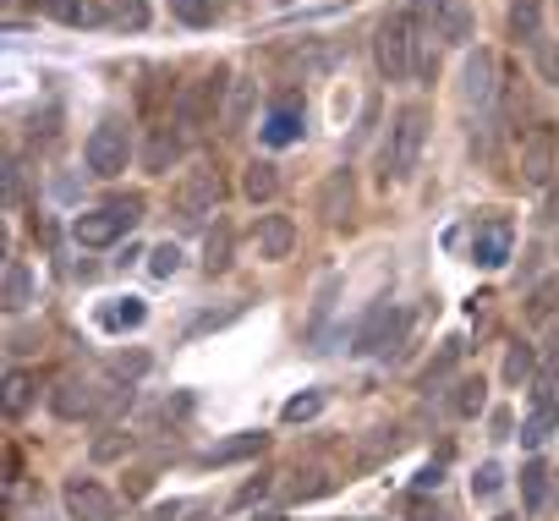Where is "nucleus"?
<instances>
[{"instance_id": "f257e3e1", "label": "nucleus", "mask_w": 559, "mask_h": 521, "mask_svg": "<svg viewBox=\"0 0 559 521\" xmlns=\"http://www.w3.org/2000/svg\"><path fill=\"white\" fill-rule=\"evenodd\" d=\"M417 50H423V28L412 12H384L373 28V61L384 72V83H412L417 78Z\"/></svg>"}, {"instance_id": "f03ea898", "label": "nucleus", "mask_w": 559, "mask_h": 521, "mask_svg": "<svg viewBox=\"0 0 559 521\" xmlns=\"http://www.w3.org/2000/svg\"><path fill=\"white\" fill-rule=\"evenodd\" d=\"M225 88H230L225 72L192 78V83L176 94V132H181V138H203L214 121H225Z\"/></svg>"}, {"instance_id": "7ed1b4c3", "label": "nucleus", "mask_w": 559, "mask_h": 521, "mask_svg": "<svg viewBox=\"0 0 559 521\" xmlns=\"http://www.w3.org/2000/svg\"><path fill=\"white\" fill-rule=\"evenodd\" d=\"M423 143H428V110L423 105H406L395 121H390V138H384V154H379V176L384 181H406L423 159Z\"/></svg>"}, {"instance_id": "20e7f679", "label": "nucleus", "mask_w": 559, "mask_h": 521, "mask_svg": "<svg viewBox=\"0 0 559 521\" xmlns=\"http://www.w3.org/2000/svg\"><path fill=\"white\" fill-rule=\"evenodd\" d=\"M219 198H225L219 170H214V165H192V170L181 176L176 198H170V214H176V225H181V230H203V225H209V214H219Z\"/></svg>"}, {"instance_id": "39448f33", "label": "nucleus", "mask_w": 559, "mask_h": 521, "mask_svg": "<svg viewBox=\"0 0 559 521\" xmlns=\"http://www.w3.org/2000/svg\"><path fill=\"white\" fill-rule=\"evenodd\" d=\"M138 220H143V198H116V203H99V209L78 214V220H72V236H78V247H110V241H121Z\"/></svg>"}, {"instance_id": "423d86ee", "label": "nucleus", "mask_w": 559, "mask_h": 521, "mask_svg": "<svg viewBox=\"0 0 559 521\" xmlns=\"http://www.w3.org/2000/svg\"><path fill=\"white\" fill-rule=\"evenodd\" d=\"M83 159H88V170L94 176H121L127 165H132V127L121 121V116H105L94 132H88V143H83Z\"/></svg>"}, {"instance_id": "0eeeda50", "label": "nucleus", "mask_w": 559, "mask_h": 521, "mask_svg": "<svg viewBox=\"0 0 559 521\" xmlns=\"http://www.w3.org/2000/svg\"><path fill=\"white\" fill-rule=\"evenodd\" d=\"M515 170H521L526 187H548V181H554V170H559V132H554V121H537V127L521 132V143H515Z\"/></svg>"}, {"instance_id": "6e6552de", "label": "nucleus", "mask_w": 559, "mask_h": 521, "mask_svg": "<svg viewBox=\"0 0 559 521\" xmlns=\"http://www.w3.org/2000/svg\"><path fill=\"white\" fill-rule=\"evenodd\" d=\"M412 17L439 45H466L472 39V7L466 0H412Z\"/></svg>"}, {"instance_id": "1a4fd4ad", "label": "nucleus", "mask_w": 559, "mask_h": 521, "mask_svg": "<svg viewBox=\"0 0 559 521\" xmlns=\"http://www.w3.org/2000/svg\"><path fill=\"white\" fill-rule=\"evenodd\" d=\"M499 94H504V83H499V56H493V50H466V61H461V105L488 116V110L499 105Z\"/></svg>"}, {"instance_id": "9d476101", "label": "nucleus", "mask_w": 559, "mask_h": 521, "mask_svg": "<svg viewBox=\"0 0 559 521\" xmlns=\"http://www.w3.org/2000/svg\"><path fill=\"white\" fill-rule=\"evenodd\" d=\"M401 330H406L401 308H395V303H373V308L362 313V324L352 330V352H357V357H379V352H395Z\"/></svg>"}, {"instance_id": "9b49d317", "label": "nucleus", "mask_w": 559, "mask_h": 521, "mask_svg": "<svg viewBox=\"0 0 559 521\" xmlns=\"http://www.w3.org/2000/svg\"><path fill=\"white\" fill-rule=\"evenodd\" d=\"M510 247H515V225L504 214H488L477 230H472V264L477 270H504L510 264Z\"/></svg>"}, {"instance_id": "f8f14e48", "label": "nucleus", "mask_w": 559, "mask_h": 521, "mask_svg": "<svg viewBox=\"0 0 559 521\" xmlns=\"http://www.w3.org/2000/svg\"><path fill=\"white\" fill-rule=\"evenodd\" d=\"M61 499H67V516L72 521H116V494L99 488L94 477H67Z\"/></svg>"}, {"instance_id": "ddd939ff", "label": "nucleus", "mask_w": 559, "mask_h": 521, "mask_svg": "<svg viewBox=\"0 0 559 521\" xmlns=\"http://www.w3.org/2000/svg\"><path fill=\"white\" fill-rule=\"evenodd\" d=\"M302 132H308V110H302V99H297V94H280V99L269 105L263 143H269V149H292V143H302Z\"/></svg>"}, {"instance_id": "4468645a", "label": "nucleus", "mask_w": 559, "mask_h": 521, "mask_svg": "<svg viewBox=\"0 0 559 521\" xmlns=\"http://www.w3.org/2000/svg\"><path fill=\"white\" fill-rule=\"evenodd\" d=\"M50 412L67 417V423H83V417L99 412V390H94L88 379L67 374V379H56V390H50Z\"/></svg>"}, {"instance_id": "2eb2a0df", "label": "nucleus", "mask_w": 559, "mask_h": 521, "mask_svg": "<svg viewBox=\"0 0 559 521\" xmlns=\"http://www.w3.org/2000/svg\"><path fill=\"white\" fill-rule=\"evenodd\" d=\"M252 241H258V258L280 264V258H292V247H297V220L292 214H263L258 230H252Z\"/></svg>"}, {"instance_id": "dca6fc26", "label": "nucleus", "mask_w": 559, "mask_h": 521, "mask_svg": "<svg viewBox=\"0 0 559 521\" xmlns=\"http://www.w3.org/2000/svg\"><path fill=\"white\" fill-rule=\"evenodd\" d=\"M352 203H357V181H352V170L341 165V170H330V181L319 187V214H324L330 225H341V220L352 214Z\"/></svg>"}, {"instance_id": "f3484780", "label": "nucleus", "mask_w": 559, "mask_h": 521, "mask_svg": "<svg viewBox=\"0 0 559 521\" xmlns=\"http://www.w3.org/2000/svg\"><path fill=\"white\" fill-rule=\"evenodd\" d=\"M176 154H181L176 121H154V127H148V143H143V165H148L154 176H165V170L176 165Z\"/></svg>"}, {"instance_id": "a211bd4d", "label": "nucleus", "mask_w": 559, "mask_h": 521, "mask_svg": "<svg viewBox=\"0 0 559 521\" xmlns=\"http://www.w3.org/2000/svg\"><path fill=\"white\" fill-rule=\"evenodd\" d=\"M45 12L56 23H67V28H99V23H110L105 0H45Z\"/></svg>"}, {"instance_id": "6ab92c4d", "label": "nucleus", "mask_w": 559, "mask_h": 521, "mask_svg": "<svg viewBox=\"0 0 559 521\" xmlns=\"http://www.w3.org/2000/svg\"><path fill=\"white\" fill-rule=\"evenodd\" d=\"M510 39L526 50L543 39V0H510Z\"/></svg>"}, {"instance_id": "aec40b11", "label": "nucleus", "mask_w": 559, "mask_h": 521, "mask_svg": "<svg viewBox=\"0 0 559 521\" xmlns=\"http://www.w3.org/2000/svg\"><path fill=\"white\" fill-rule=\"evenodd\" d=\"M263 445H269V434H236V439H225V445H214V450H203L198 461H203V466H230V461H247V455H263Z\"/></svg>"}, {"instance_id": "412c9836", "label": "nucleus", "mask_w": 559, "mask_h": 521, "mask_svg": "<svg viewBox=\"0 0 559 521\" xmlns=\"http://www.w3.org/2000/svg\"><path fill=\"white\" fill-rule=\"evenodd\" d=\"M28 303H34V275H28L23 258H12V264H7V286H0V308H7V313H23Z\"/></svg>"}, {"instance_id": "4be33fe9", "label": "nucleus", "mask_w": 559, "mask_h": 521, "mask_svg": "<svg viewBox=\"0 0 559 521\" xmlns=\"http://www.w3.org/2000/svg\"><path fill=\"white\" fill-rule=\"evenodd\" d=\"M241 192H247L252 203H274V192H280V165H274V159H252V165L241 170Z\"/></svg>"}, {"instance_id": "5701e85b", "label": "nucleus", "mask_w": 559, "mask_h": 521, "mask_svg": "<svg viewBox=\"0 0 559 521\" xmlns=\"http://www.w3.org/2000/svg\"><path fill=\"white\" fill-rule=\"evenodd\" d=\"M532 379H537V352L532 346H510L504 352V384L510 390H526Z\"/></svg>"}, {"instance_id": "b1692460", "label": "nucleus", "mask_w": 559, "mask_h": 521, "mask_svg": "<svg viewBox=\"0 0 559 521\" xmlns=\"http://www.w3.org/2000/svg\"><path fill=\"white\" fill-rule=\"evenodd\" d=\"M483 406H488V384H483V379H455L450 412H455V417H477Z\"/></svg>"}, {"instance_id": "393cba45", "label": "nucleus", "mask_w": 559, "mask_h": 521, "mask_svg": "<svg viewBox=\"0 0 559 521\" xmlns=\"http://www.w3.org/2000/svg\"><path fill=\"white\" fill-rule=\"evenodd\" d=\"M143 319H148V308H143L138 297H121V303H110V308L99 313V324H105V330H138Z\"/></svg>"}, {"instance_id": "a878e982", "label": "nucleus", "mask_w": 559, "mask_h": 521, "mask_svg": "<svg viewBox=\"0 0 559 521\" xmlns=\"http://www.w3.org/2000/svg\"><path fill=\"white\" fill-rule=\"evenodd\" d=\"M521 499H526V510H543L548 505V466L543 461H526L521 466Z\"/></svg>"}, {"instance_id": "bb28decb", "label": "nucleus", "mask_w": 559, "mask_h": 521, "mask_svg": "<svg viewBox=\"0 0 559 521\" xmlns=\"http://www.w3.org/2000/svg\"><path fill=\"white\" fill-rule=\"evenodd\" d=\"M554 423H559V406H532V417L521 423V445H526V450H537V445L554 434Z\"/></svg>"}, {"instance_id": "cd10ccee", "label": "nucleus", "mask_w": 559, "mask_h": 521, "mask_svg": "<svg viewBox=\"0 0 559 521\" xmlns=\"http://www.w3.org/2000/svg\"><path fill=\"white\" fill-rule=\"evenodd\" d=\"M170 12H176V23H187V28H209V23L219 17V0H170Z\"/></svg>"}, {"instance_id": "c85d7f7f", "label": "nucleus", "mask_w": 559, "mask_h": 521, "mask_svg": "<svg viewBox=\"0 0 559 521\" xmlns=\"http://www.w3.org/2000/svg\"><path fill=\"white\" fill-rule=\"evenodd\" d=\"M203 270H209V275H225V270H230V230H225V225H214V230H209Z\"/></svg>"}, {"instance_id": "c756f323", "label": "nucleus", "mask_w": 559, "mask_h": 521, "mask_svg": "<svg viewBox=\"0 0 559 521\" xmlns=\"http://www.w3.org/2000/svg\"><path fill=\"white\" fill-rule=\"evenodd\" d=\"M247 110H252V83H230V99H225V132H241L247 127Z\"/></svg>"}, {"instance_id": "7c9ffc66", "label": "nucleus", "mask_w": 559, "mask_h": 521, "mask_svg": "<svg viewBox=\"0 0 559 521\" xmlns=\"http://www.w3.org/2000/svg\"><path fill=\"white\" fill-rule=\"evenodd\" d=\"M28 401H34V374L12 368V374H7V417H23Z\"/></svg>"}, {"instance_id": "2f4dec72", "label": "nucleus", "mask_w": 559, "mask_h": 521, "mask_svg": "<svg viewBox=\"0 0 559 521\" xmlns=\"http://www.w3.org/2000/svg\"><path fill=\"white\" fill-rule=\"evenodd\" d=\"M105 12L116 28H148V7L143 0H105Z\"/></svg>"}, {"instance_id": "473e14b6", "label": "nucleus", "mask_w": 559, "mask_h": 521, "mask_svg": "<svg viewBox=\"0 0 559 521\" xmlns=\"http://www.w3.org/2000/svg\"><path fill=\"white\" fill-rule=\"evenodd\" d=\"M461 352H466L461 341H444V352H439V357H433V363L423 368V379H417V384H423V390H433V384H439V379H444V374H450V368L461 363Z\"/></svg>"}, {"instance_id": "72a5a7b5", "label": "nucleus", "mask_w": 559, "mask_h": 521, "mask_svg": "<svg viewBox=\"0 0 559 521\" xmlns=\"http://www.w3.org/2000/svg\"><path fill=\"white\" fill-rule=\"evenodd\" d=\"M504 494V466L499 461H483L477 477H472V499H499Z\"/></svg>"}, {"instance_id": "f704fd0d", "label": "nucleus", "mask_w": 559, "mask_h": 521, "mask_svg": "<svg viewBox=\"0 0 559 521\" xmlns=\"http://www.w3.org/2000/svg\"><path fill=\"white\" fill-rule=\"evenodd\" d=\"M554 313H559V275H548L526 303V319H554Z\"/></svg>"}, {"instance_id": "c9c22d12", "label": "nucleus", "mask_w": 559, "mask_h": 521, "mask_svg": "<svg viewBox=\"0 0 559 521\" xmlns=\"http://www.w3.org/2000/svg\"><path fill=\"white\" fill-rule=\"evenodd\" d=\"M532 67H537V78H543V83H554V88H559V45H554L548 34L532 45Z\"/></svg>"}, {"instance_id": "e433bc0d", "label": "nucleus", "mask_w": 559, "mask_h": 521, "mask_svg": "<svg viewBox=\"0 0 559 521\" xmlns=\"http://www.w3.org/2000/svg\"><path fill=\"white\" fill-rule=\"evenodd\" d=\"M148 270H154L159 281H170V275L181 270V247H176V241H159V247H148Z\"/></svg>"}, {"instance_id": "4c0bfd02", "label": "nucleus", "mask_w": 559, "mask_h": 521, "mask_svg": "<svg viewBox=\"0 0 559 521\" xmlns=\"http://www.w3.org/2000/svg\"><path fill=\"white\" fill-rule=\"evenodd\" d=\"M319 412H324V390H308V395H292L280 417H286V423H308V417H319Z\"/></svg>"}, {"instance_id": "58836bf2", "label": "nucleus", "mask_w": 559, "mask_h": 521, "mask_svg": "<svg viewBox=\"0 0 559 521\" xmlns=\"http://www.w3.org/2000/svg\"><path fill=\"white\" fill-rule=\"evenodd\" d=\"M335 488V477L330 472H302L297 483H292V505H302V499H319V494H330Z\"/></svg>"}, {"instance_id": "ea45409f", "label": "nucleus", "mask_w": 559, "mask_h": 521, "mask_svg": "<svg viewBox=\"0 0 559 521\" xmlns=\"http://www.w3.org/2000/svg\"><path fill=\"white\" fill-rule=\"evenodd\" d=\"M116 374L121 379H138V374H148V357L138 352V357H116Z\"/></svg>"}, {"instance_id": "a19ab883", "label": "nucleus", "mask_w": 559, "mask_h": 521, "mask_svg": "<svg viewBox=\"0 0 559 521\" xmlns=\"http://www.w3.org/2000/svg\"><path fill=\"white\" fill-rule=\"evenodd\" d=\"M444 483V466H423V477H417V494H428V488H439Z\"/></svg>"}, {"instance_id": "79ce46f5", "label": "nucleus", "mask_w": 559, "mask_h": 521, "mask_svg": "<svg viewBox=\"0 0 559 521\" xmlns=\"http://www.w3.org/2000/svg\"><path fill=\"white\" fill-rule=\"evenodd\" d=\"M412 521H444V510L428 505V499H417V505H412Z\"/></svg>"}, {"instance_id": "37998d69", "label": "nucleus", "mask_w": 559, "mask_h": 521, "mask_svg": "<svg viewBox=\"0 0 559 521\" xmlns=\"http://www.w3.org/2000/svg\"><path fill=\"white\" fill-rule=\"evenodd\" d=\"M263 494H269V477H258V483H247V488H241L236 499H241V505H252V499H263Z\"/></svg>"}, {"instance_id": "c03bdc74", "label": "nucleus", "mask_w": 559, "mask_h": 521, "mask_svg": "<svg viewBox=\"0 0 559 521\" xmlns=\"http://www.w3.org/2000/svg\"><path fill=\"white\" fill-rule=\"evenodd\" d=\"M176 516H181V505H176V499H170V505H159V510H154V521H176Z\"/></svg>"}, {"instance_id": "a18cd8bd", "label": "nucleus", "mask_w": 559, "mask_h": 521, "mask_svg": "<svg viewBox=\"0 0 559 521\" xmlns=\"http://www.w3.org/2000/svg\"><path fill=\"white\" fill-rule=\"evenodd\" d=\"M548 363H559V335H554V352H548Z\"/></svg>"}, {"instance_id": "49530a36", "label": "nucleus", "mask_w": 559, "mask_h": 521, "mask_svg": "<svg viewBox=\"0 0 559 521\" xmlns=\"http://www.w3.org/2000/svg\"><path fill=\"white\" fill-rule=\"evenodd\" d=\"M499 521H521V516H499Z\"/></svg>"}, {"instance_id": "de8ad7c7", "label": "nucleus", "mask_w": 559, "mask_h": 521, "mask_svg": "<svg viewBox=\"0 0 559 521\" xmlns=\"http://www.w3.org/2000/svg\"><path fill=\"white\" fill-rule=\"evenodd\" d=\"M554 247H559V236H554Z\"/></svg>"}]
</instances>
